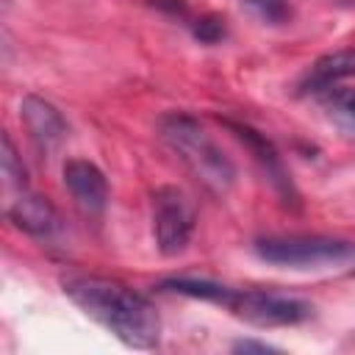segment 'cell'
I'll return each mask as SVG.
<instances>
[{
  "label": "cell",
  "instance_id": "obj_3",
  "mask_svg": "<svg viewBox=\"0 0 355 355\" xmlns=\"http://www.w3.org/2000/svg\"><path fill=\"white\" fill-rule=\"evenodd\" d=\"M158 130L166 147L183 161V166L194 175V180L202 183L211 194L225 197L236 186L233 161L191 114H183V111L164 114L158 122Z\"/></svg>",
  "mask_w": 355,
  "mask_h": 355
},
{
  "label": "cell",
  "instance_id": "obj_2",
  "mask_svg": "<svg viewBox=\"0 0 355 355\" xmlns=\"http://www.w3.org/2000/svg\"><path fill=\"white\" fill-rule=\"evenodd\" d=\"M164 291L183 294L191 300L225 305L230 313L239 319L255 324V327H288L305 322L313 308L305 300L275 294V291H261V288H230L214 280H197V277H169L161 283Z\"/></svg>",
  "mask_w": 355,
  "mask_h": 355
},
{
  "label": "cell",
  "instance_id": "obj_8",
  "mask_svg": "<svg viewBox=\"0 0 355 355\" xmlns=\"http://www.w3.org/2000/svg\"><path fill=\"white\" fill-rule=\"evenodd\" d=\"M225 125H227V128L236 133V139H239V141L252 153V158L258 161L261 172L266 175V180L272 183V189L283 197V202H297L294 183H291V178H288V172H286V166H283V161H280V155H277L275 144H272L263 133H258L255 128H250V125L230 122V119H225Z\"/></svg>",
  "mask_w": 355,
  "mask_h": 355
},
{
  "label": "cell",
  "instance_id": "obj_16",
  "mask_svg": "<svg viewBox=\"0 0 355 355\" xmlns=\"http://www.w3.org/2000/svg\"><path fill=\"white\" fill-rule=\"evenodd\" d=\"M341 3H347V6H352V3H355V0H341Z\"/></svg>",
  "mask_w": 355,
  "mask_h": 355
},
{
  "label": "cell",
  "instance_id": "obj_12",
  "mask_svg": "<svg viewBox=\"0 0 355 355\" xmlns=\"http://www.w3.org/2000/svg\"><path fill=\"white\" fill-rule=\"evenodd\" d=\"M0 169H3V178H6V186L8 189H28V172H25V164L22 158L17 155V147L11 141L8 133H3V150H0Z\"/></svg>",
  "mask_w": 355,
  "mask_h": 355
},
{
  "label": "cell",
  "instance_id": "obj_11",
  "mask_svg": "<svg viewBox=\"0 0 355 355\" xmlns=\"http://www.w3.org/2000/svg\"><path fill=\"white\" fill-rule=\"evenodd\" d=\"M324 114L347 133V136H355V89L349 86H341V83H333L322 92H316Z\"/></svg>",
  "mask_w": 355,
  "mask_h": 355
},
{
  "label": "cell",
  "instance_id": "obj_5",
  "mask_svg": "<svg viewBox=\"0 0 355 355\" xmlns=\"http://www.w3.org/2000/svg\"><path fill=\"white\" fill-rule=\"evenodd\" d=\"M197 211L189 194L178 186H158L153 191V239L161 255H180L194 236Z\"/></svg>",
  "mask_w": 355,
  "mask_h": 355
},
{
  "label": "cell",
  "instance_id": "obj_13",
  "mask_svg": "<svg viewBox=\"0 0 355 355\" xmlns=\"http://www.w3.org/2000/svg\"><path fill=\"white\" fill-rule=\"evenodd\" d=\"M247 11H252L266 25H283L291 17L288 0H239Z\"/></svg>",
  "mask_w": 355,
  "mask_h": 355
},
{
  "label": "cell",
  "instance_id": "obj_14",
  "mask_svg": "<svg viewBox=\"0 0 355 355\" xmlns=\"http://www.w3.org/2000/svg\"><path fill=\"white\" fill-rule=\"evenodd\" d=\"M191 33H194V39H200L205 44H214L225 36V22L219 17H202V19L191 22Z\"/></svg>",
  "mask_w": 355,
  "mask_h": 355
},
{
  "label": "cell",
  "instance_id": "obj_10",
  "mask_svg": "<svg viewBox=\"0 0 355 355\" xmlns=\"http://www.w3.org/2000/svg\"><path fill=\"white\" fill-rule=\"evenodd\" d=\"M349 75H355V47H341V50H333V53L319 55L311 64V69H308L305 80L300 83V89L305 94L308 92L316 94V92L327 89L333 83H341Z\"/></svg>",
  "mask_w": 355,
  "mask_h": 355
},
{
  "label": "cell",
  "instance_id": "obj_4",
  "mask_svg": "<svg viewBox=\"0 0 355 355\" xmlns=\"http://www.w3.org/2000/svg\"><path fill=\"white\" fill-rule=\"evenodd\" d=\"M255 255L275 266L316 269L355 261V244L327 236H269L255 241Z\"/></svg>",
  "mask_w": 355,
  "mask_h": 355
},
{
  "label": "cell",
  "instance_id": "obj_15",
  "mask_svg": "<svg viewBox=\"0 0 355 355\" xmlns=\"http://www.w3.org/2000/svg\"><path fill=\"white\" fill-rule=\"evenodd\" d=\"M233 349L236 352H275L277 347H272V344H266V341H250V338H244V341H236L233 344Z\"/></svg>",
  "mask_w": 355,
  "mask_h": 355
},
{
  "label": "cell",
  "instance_id": "obj_1",
  "mask_svg": "<svg viewBox=\"0 0 355 355\" xmlns=\"http://www.w3.org/2000/svg\"><path fill=\"white\" fill-rule=\"evenodd\" d=\"M61 288L89 319L114 333L122 344L133 349H153L158 344L161 316L144 294L94 275H69L61 280Z\"/></svg>",
  "mask_w": 355,
  "mask_h": 355
},
{
  "label": "cell",
  "instance_id": "obj_7",
  "mask_svg": "<svg viewBox=\"0 0 355 355\" xmlns=\"http://www.w3.org/2000/svg\"><path fill=\"white\" fill-rule=\"evenodd\" d=\"M6 214H8V219L14 222L17 230L28 233L36 241H53L64 230V222H61V214L55 211V205L47 197L31 191V189H22L11 200Z\"/></svg>",
  "mask_w": 355,
  "mask_h": 355
},
{
  "label": "cell",
  "instance_id": "obj_9",
  "mask_svg": "<svg viewBox=\"0 0 355 355\" xmlns=\"http://www.w3.org/2000/svg\"><path fill=\"white\" fill-rule=\"evenodd\" d=\"M19 116L33 139V144L42 153H53L55 147H61V141L67 139V119L64 114L44 97L36 94H25L19 103Z\"/></svg>",
  "mask_w": 355,
  "mask_h": 355
},
{
  "label": "cell",
  "instance_id": "obj_6",
  "mask_svg": "<svg viewBox=\"0 0 355 355\" xmlns=\"http://www.w3.org/2000/svg\"><path fill=\"white\" fill-rule=\"evenodd\" d=\"M64 189L69 191L75 208L86 219H100L108 208V180L97 164L89 158H69L61 169Z\"/></svg>",
  "mask_w": 355,
  "mask_h": 355
}]
</instances>
